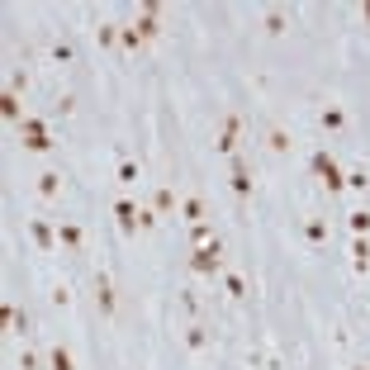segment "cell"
<instances>
[{"label":"cell","mask_w":370,"mask_h":370,"mask_svg":"<svg viewBox=\"0 0 370 370\" xmlns=\"http://www.w3.org/2000/svg\"><path fill=\"white\" fill-rule=\"evenodd\" d=\"M313 171H318V180H323V190H328V195L347 190V171L333 161V152H313Z\"/></svg>","instance_id":"obj_1"},{"label":"cell","mask_w":370,"mask_h":370,"mask_svg":"<svg viewBox=\"0 0 370 370\" xmlns=\"http://www.w3.org/2000/svg\"><path fill=\"white\" fill-rule=\"evenodd\" d=\"M190 271L195 275H224V238L209 247H195L190 252Z\"/></svg>","instance_id":"obj_2"},{"label":"cell","mask_w":370,"mask_h":370,"mask_svg":"<svg viewBox=\"0 0 370 370\" xmlns=\"http://www.w3.org/2000/svg\"><path fill=\"white\" fill-rule=\"evenodd\" d=\"M238 138H242V114H224V124H219V152L224 157H238Z\"/></svg>","instance_id":"obj_3"},{"label":"cell","mask_w":370,"mask_h":370,"mask_svg":"<svg viewBox=\"0 0 370 370\" xmlns=\"http://www.w3.org/2000/svg\"><path fill=\"white\" fill-rule=\"evenodd\" d=\"M0 328L15 333V337H29V308H19L15 299H5L0 304Z\"/></svg>","instance_id":"obj_4"},{"label":"cell","mask_w":370,"mask_h":370,"mask_svg":"<svg viewBox=\"0 0 370 370\" xmlns=\"http://www.w3.org/2000/svg\"><path fill=\"white\" fill-rule=\"evenodd\" d=\"M228 190L238 195V200H252L257 195V180H252V171H247V161L233 157V171H228Z\"/></svg>","instance_id":"obj_5"},{"label":"cell","mask_w":370,"mask_h":370,"mask_svg":"<svg viewBox=\"0 0 370 370\" xmlns=\"http://www.w3.org/2000/svg\"><path fill=\"white\" fill-rule=\"evenodd\" d=\"M114 224H119V233H124V238H133V233H138V214H143V204H133V200H114Z\"/></svg>","instance_id":"obj_6"},{"label":"cell","mask_w":370,"mask_h":370,"mask_svg":"<svg viewBox=\"0 0 370 370\" xmlns=\"http://www.w3.org/2000/svg\"><path fill=\"white\" fill-rule=\"evenodd\" d=\"M96 308L105 313V318H114V313H119V294H114V280H110L105 271L96 275Z\"/></svg>","instance_id":"obj_7"},{"label":"cell","mask_w":370,"mask_h":370,"mask_svg":"<svg viewBox=\"0 0 370 370\" xmlns=\"http://www.w3.org/2000/svg\"><path fill=\"white\" fill-rule=\"evenodd\" d=\"M24 147H29V152H52V138L48 133H43V119H24Z\"/></svg>","instance_id":"obj_8"},{"label":"cell","mask_w":370,"mask_h":370,"mask_svg":"<svg viewBox=\"0 0 370 370\" xmlns=\"http://www.w3.org/2000/svg\"><path fill=\"white\" fill-rule=\"evenodd\" d=\"M57 242H62L67 252H81V247H86V228H81L76 219H62V224H57Z\"/></svg>","instance_id":"obj_9"},{"label":"cell","mask_w":370,"mask_h":370,"mask_svg":"<svg viewBox=\"0 0 370 370\" xmlns=\"http://www.w3.org/2000/svg\"><path fill=\"white\" fill-rule=\"evenodd\" d=\"M33 190H38V200H62V171H43L33 180Z\"/></svg>","instance_id":"obj_10"},{"label":"cell","mask_w":370,"mask_h":370,"mask_svg":"<svg viewBox=\"0 0 370 370\" xmlns=\"http://www.w3.org/2000/svg\"><path fill=\"white\" fill-rule=\"evenodd\" d=\"M152 209H157L161 219H176V214H180V200L166 190V185H157V190H152Z\"/></svg>","instance_id":"obj_11"},{"label":"cell","mask_w":370,"mask_h":370,"mask_svg":"<svg viewBox=\"0 0 370 370\" xmlns=\"http://www.w3.org/2000/svg\"><path fill=\"white\" fill-rule=\"evenodd\" d=\"M180 342H185V352H204V347H209V328H204V323H190V328L180 333Z\"/></svg>","instance_id":"obj_12"},{"label":"cell","mask_w":370,"mask_h":370,"mask_svg":"<svg viewBox=\"0 0 370 370\" xmlns=\"http://www.w3.org/2000/svg\"><path fill=\"white\" fill-rule=\"evenodd\" d=\"M43 356H48V370H76V356L67 352L62 342H52V347H48Z\"/></svg>","instance_id":"obj_13"},{"label":"cell","mask_w":370,"mask_h":370,"mask_svg":"<svg viewBox=\"0 0 370 370\" xmlns=\"http://www.w3.org/2000/svg\"><path fill=\"white\" fill-rule=\"evenodd\" d=\"M180 219H185V224H204V200H200V195H185V200H180Z\"/></svg>","instance_id":"obj_14"},{"label":"cell","mask_w":370,"mask_h":370,"mask_svg":"<svg viewBox=\"0 0 370 370\" xmlns=\"http://www.w3.org/2000/svg\"><path fill=\"white\" fill-rule=\"evenodd\" d=\"M299 238H304L308 247H323V242H328V224H323V219H304V228H299Z\"/></svg>","instance_id":"obj_15"},{"label":"cell","mask_w":370,"mask_h":370,"mask_svg":"<svg viewBox=\"0 0 370 370\" xmlns=\"http://www.w3.org/2000/svg\"><path fill=\"white\" fill-rule=\"evenodd\" d=\"M0 114H5L10 124H24V119H29V114H24V105H19V96H15V91H5V96H0Z\"/></svg>","instance_id":"obj_16"},{"label":"cell","mask_w":370,"mask_h":370,"mask_svg":"<svg viewBox=\"0 0 370 370\" xmlns=\"http://www.w3.org/2000/svg\"><path fill=\"white\" fill-rule=\"evenodd\" d=\"M261 29L271 33V38H280V33H290V15H285V10H266V19H261Z\"/></svg>","instance_id":"obj_17"},{"label":"cell","mask_w":370,"mask_h":370,"mask_svg":"<svg viewBox=\"0 0 370 370\" xmlns=\"http://www.w3.org/2000/svg\"><path fill=\"white\" fill-rule=\"evenodd\" d=\"M352 266H356V275H366L370 271V238H352Z\"/></svg>","instance_id":"obj_18"},{"label":"cell","mask_w":370,"mask_h":370,"mask_svg":"<svg viewBox=\"0 0 370 370\" xmlns=\"http://www.w3.org/2000/svg\"><path fill=\"white\" fill-rule=\"evenodd\" d=\"M96 43H100V48H114V43H124V24H110V19H105V24L96 29Z\"/></svg>","instance_id":"obj_19"},{"label":"cell","mask_w":370,"mask_h":370,"mask_svg":"<svg viewBox=\"0 0 370 370\" xmlns=\"http://www.w3.org/2000/svg\"><path fill=\"white\" fill-rule=\"evenodd\" d=\"M318 124H323L328 133H342V129H347V110H337V105H328V110L318 114Z\"/></svg>","instance_id":"obj_20"},{"label":"cell","mask_w":370,"mask_h":370,"mask_svg":"<svg viewBox=\"0 0 370 370\" xmlns=\"http://www.w3.org/2000/svg\"><path fill=\"white\" fill-rule=\"evenodd\" d=\"M29 233H33V242L43 247V252H52V242H57V233H52L43 219H29Z\"/></svg>","instance_id":"obj_21"},{"label":"cell","mask_w":370,"mask_h":370,"mask_svg":"<svg viewBox=\"0 0 370 370\" xmlns=\"http://www.w3.org/2000/svg\"><path fill=\"white\" fill-rule=\"evenodd\" d=\"M133 29L143 33V43H147V38H157V33H161V24H157V10H138V24H133Z\"/></svg>","instance_id":"obj_22"},{"label":"cell","mask_w":370,"mask_h":370,"mask_svg":"<svg viewBox=\"0 0 370 370\" xmlns=\"http://www.w3.org/2000/svg\"><path fill=\"white\" fill-rule=\"evenodd\" d=\"M219 280H224V294H228V299H247V280H242L238 271H224Z\"/></svg>","instance_id":"obj_23"},{"label":"cell","mask_w":370,"mask_h":370,"mask_svg":"<svg viewBox=\"0 0 370 370\" xmlns=\"http://www.w3.org/2000/svg\"><path fill=\"white\" fill-rule=\"evenodd\" d=\"M347 228H352V238H370V209H352Z\"/></svg>","instance_id":"obj_24"},{"label":"cell","mask_w":370,"mask_h":370,"mask_svg":"<svg viewBox=\"0 0 370 370\" xmlns=\"http://www.w3.org/2000/svg\"><path fill=\"white\" fill-rule=\"evenodd\" d=\"M48 62H57V67H71V62H76L71 43H62V38H57V43H48Z\"/></svg>","instance_id":"obj_25"},{"label":"cell","mask_w":370,"mask_h":370,"mask_svg":"<svg viewBox=\"0 0 370 370\" xmlns=\"http://www.w3.org/2000/svg\"><path fill=\"white\" fill-rule=\"evenodd\" d=\"M209 242H219V228L214 224H195L190 228V247H209Z\"/></svg>","instance_id":"obj_26"},{"label":"cell","mask_w":370,"mask_h":370,"mask_svg":"<svg viewBox=\"0 0 370 370\" xmlns=\"http://www.w3.org/2000/svg\"><path fill=\"white\" fill-rule=\"evenodd\" d=\"M138 176H143V166H138V161H119V171H114L119 185H138Z\"/></svg>","instance_id":"obj_27"},{"label":"cell","mask_w":370,"mask_h":370,"mask_svg":"<svg viewBox=\"0 0 370 370\" xmlns=\"http://www.w3.org/2000/svg\"><path fill=\"white\" fill-rule=\"evenodd\" d=\"M266 147H271V152H290V133L271 129V133H266Z\"/></svg>","instance_id":"obj_28"},{"label":"cell","mask_w":370,"mask_h":370,"mask_svg":"<svg viewBox=\"0 0 370 370\" xmlns=\"http://www.w3.org/2000/svg\"><path fill=\"white\" fill-rule=\"evenodd\" d=\"M19 370H48V356H38V352H24V356H19Z\"/></svg>","instance_id":"obj_29"},{"label":"cell","mask_w":370,"mask_h":370,"mask_svg":"<svg viewBox=\"0 0 370 370\" xmlns=\"http://www.w3.org/2000/svg\"><path fill=\"white\" fill-rule=\"evenodd\" d=\"M138 48H143V33L129 24V29H124V52H138Z\"/></svg>","instance_id":"obj_30"},{"label":"cell","mask_w":370,"mask_h":370,"mask_svg":"<svg viewBox=\"0 0 370 370\" xmlns=\"http://www.w3.org/2000/svg\"><path fill=\"white\" fill-rule=\"evenodd\" d=\"M347 190H370V176L366 171H347Z\"/></svg>","instance_id":"obj_31"},{"label":"cell","mask_w":370,"mask_h":370,"mask_svg":"<svg viewBox=\"0 0 370 370\" xmlns=\"http://www.w3.org/2000/svg\"><path fill=\"white\" fill-rule=\"evenodd\" d=\"M180 308H185V313H200V294H195V290H180Z\"/></svg>","instance_id":"obj_32"},{"label":"cell","mask_w":370,"mask_h":370,"mask_svg":"<svg viewBox=\"0 0 370 370\" xmlns=\"http://www.w3.org/2000/svg\"><path fill=\"white\" fill-rule=\"evenodd\" d=\"M52 304H57V308H71V290H67V285H57V290H52Z\"/></svg>","instance_id":"obj_33"},{"label":"cell","mask_w":370,"mask_h":370,"mask_svg":"<svg viewBox=\"0 0 370 370\" xmlns=\"http://www.w3.org/2000/svg\"><path fill=\"white\" fill-rule=\"evenodd\" d=\"M138 224H143V228H157V224H161V214H157V209H147V204H143V214H138Z\"/></svg>","instance_id":"obj_34"},{"label":"cell","mask_w":370,"mask_h":370,"mask_svg":"<svg viewBox=\"0 0 370 370\" xmlns=\"http://www.w3.org/2000/svg\"><path fill=\"white\" fill-rule=\"evenodd\" d=\"M361 15H366V24H370V0H366V5H361Z\"/></svg>","instance_id":"obj_35"},{"label":"cell","mask_w":370,"mask_h":370,"mask_svg":"<svg viewBox=\"0 0 370 370\" xmlns=\"http://www.w3.org/2000/svg\"><path fill=\"white\" fill-rule=\"evenodd\" d=\"M352 370H370V366H366V361H361V366H352Z\"/></svg>","instance_id":"obj_36"}]
</instances>
